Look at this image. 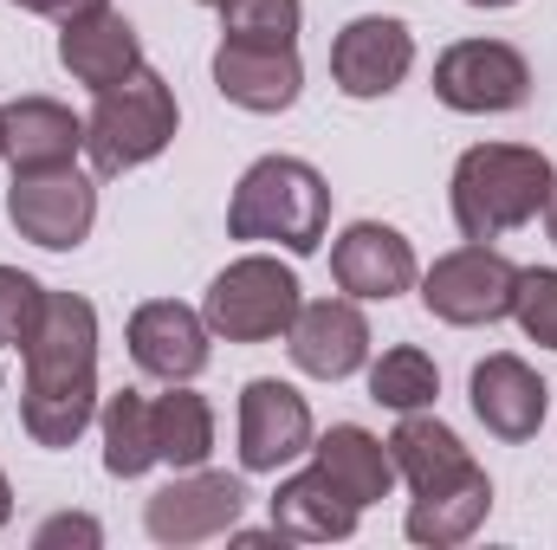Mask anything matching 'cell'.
I'll return each mask as SVG.
<instances>
[{
	"label": "cell",
	"mask_w": 557,
	"mask_h": 550,
	"mask_svg": "<svg viewBox=\"0 0 557 550\" xmlns=\"http://www.w3.org/2000/svg\"><path fill=\"white\" fill-rule=\"evenodd\" d=\"M98 311L78 291H46L39 337L26 343L20 427L33 447H72L98 421Z\"/></svg>",
	"instance_id": "cell-1"
},
{
	"label": "cell",
	"mask_w": 557,
	"mask_h": 550,
	"mask_svg": "<svg viewBox=\"0 0 557 550\" xmlns=\"http://www.w3.org/2000/svg\"><path fill=\"white\" fill-rule=\"evenodd\" d=\"M552 162L525 142H473L460 162H454V182H447V201H454V227L460 240H499L525 221L545 214V195H552Z\"/></svg>",
	"instance_id": "cell-2"
},
{
	"label": "cell",
	"mask_w": 557,
	"mask_h": 550,
	"mask_svg": "<svg viewBox=\"0 0 557 550\" xmlns=\"http://www.w3.org/2000/svg\"><path fill=\"white\" fill-rule=\"evenodd\" d=\"M331 227V188L311 162L298 155H260L227 201V234L234 240H273L285 253H318Z\"/></svg>",
	"instance_id": "cell-3"
},
{
	"label": "cell",
	"mask_w": 557,
	"mask_h": 550,
	"mask_svg": "<svg viewBox=\"0 0 557 550\" xmlns=\"http://www.w3.org/2000/svg\"><path fill=\"white\" fill-rule=\"evenodd\" d=\"M182 130V111H175V91L162 85V72L143 65L137 78L98 91L91 117H85V149H91V168L111 182V175H131L143 162H156Z\"/></svg>",
	"instance_id": "cell-4"
},
{
	"label": "cell",
	"mask_w": 557,
	"mask_h": 550,
	"mask_svg": "<svg viewBox=\"0 0 557 550\" xmlns=\"http://www.w3.org/2000/svg\"><path fill=\"white\" fill-rule=\"evenodd\" d=\"M298 304H305L298 298V273L285 260H273V253H247L227 273H214L208 298H201V317L227 343H273V337L292 330Z\"/></svg>",
	"instance_id": "cell-5"
},
{
	"label": "cell",
	"mask_w": 557,
	"mask_h": 550,
	"mask_svg": "<svg viewBox=\"0 0 557 550\" xmlns=\"http://www.w3.org/2000/svg\"><path fill=\"white\" fill-rule=\"evenodd\" d=\"M512 298H519V266L480 240L441 253L428 273H421V304L428 317L454 324V330H473V324H499L512 317Z\"/></svg>",
	"instance_id": "cell-6"
},
{
	"label": "cell",
	"mask_w": 557,
	"mask_h": 550,
	"mask_svg": "<svg viewBox=\"0 0 557 550\" xmlns=\"http://www.w3.org/2000/svg\"><path fill=\"white\" fill-rule=\"evenodd\" d=\"M389 460H396V479H409V492H416L409 505H434V499H493L486 466L460 447V434H454L447 421H434L428 409L396 421Z\"/></svg>",
	"instance_id": "cell-7"
},
{
	"label": "cell",
	"mask_w": 557,
	"mask_h": 550,
	"mask_svg": "<svg viewBox=\"0 0 557 550\" xmlns=\"http://www.w3.org/2000/svg\"><path fill=\"white\" fill-rule=\"evenodd\" d=\"M7 221L20 227V240L46 247V253H72L91 240L98 227V182L65 168H26L7 188Z\"/></svg>",
	"instance_id": "cell-8"
},
{
	"label": "cell",
	"mask_w": 557,
	"mask_h": 550,
	"mask_svg": "<svg viewBox=\"0 0 557 550\" xmlns=\"http://www.w3.org/2000/svg\"><path fill=\"white\" fill-rule=\"evenodd\" d=\"M434 98L460 117H499L532 98V65L506 39H460L434 59Z\"/></svg>",
	"instance_id": "cell-9"
},
{
	"label": "cell",
	"mask_w": 557,
	"mask_h": 550,
	"mask_svg": "<svg viewBox=\"0 0 557 550\" xmlns=\"http://www.w3.org/2000/svg\"><path fill=\"white\" fill-rule=\"evenodd\" d=\"M247 479L240 473H208V466H188L175 473L149 505H143V532L156 545H208V538H227L247 512Z\"/></svg>",
	"instance_id": "cell-10"
},
{
	"label": "cell",
	"mask_w": 557,
	"mask_h": 550,
	"mask_svg": "<svg viewBox=\"0 0 557 550\" xmlns=\"http://www.w3.org/2000/svg\"><path fill=\"white\" fill-rule=\"evenodd\" d=\"M409 72H416V33L396 13H357L331 39V85L357 104L389 98Z\"/></svg>",
	"instance_id": "cell-11"
},
{
	"label": "cell",
	"mask_w": 557,
	"mask_h": 550,
	"mask_svg": "<svg viewBox=\"0 0 557 550\" xmlns=\"http://www.w3.org/2000/svg\"><path fill=\"white\" fill-rule=\"evenodd\" d=\"M311 440H318V427L292 383L253 376L240 389V473H278L298 453H311Z\"/></svg>",
	"instance_id": "cell-12"
},
{
	"label": "cell",
	"mask_w": 557,
	"mask_h": 550,
	"mask_svg": "<svg viewBox=\"0 0 557 550\" xmlns=\"http://www.w3.org/2000/svg\"><path fill=\"white\" fill-rule=\"evenodd\" d=\"M285 350L305 376L344 383L370 363V324H363L357 298H311V304H298V317L285 330Z\"/></svg>",
	"instance_id": "cell-13"
},
{
	"label": "cell",
	"mask_w": 557,
	"mask_h": 550,
	"mask_svg": "<svg viewBox=\"0 0 557 550\" xmlns=\"http://www.w3.org/2000/svg\"><path fill=\"white\" fill-rule=\"evenodd\" d=\"M331 278H337V291L357 298V304H389V298H403L421 278V266H416V247H409L396 227L357 221V227H344V240L331 247Z\"/></svg>",
	"instance_id": "cell-14"
},
{
	"label": "cell",
	"mask_w": 557,
	"mask_h": 550,
	"mask_svg": "<svg viewBox=\"0 0 557 550\" xmlns=\"http://www.w3.org/2000/svg\"><path fill=\"white\" fill-rule=\"evenodd\" d=\"M208 317L175 298H149L131 311V363L156 383H195L208 370Z\"/></svg>",
	"instance_id": "cell-15"
},
{
	"label": "cell",
	"mask_w": 557,
	"mask_h": 550,
	"mask_svg": "<svg viewBox=\"0 0 557 550\" xmlns=\"http://www.w3.org/2000/svg\"><path fill=\"white\" fill-rule=\"evenodd\" d=\"M214 91L253 117H278L298 104L305 91V65H298V46H240V39H221L214 52Z\"/></svg>",
	"instance_id": "cell-16"
},
{
	"label": "cell",
	"mask_w": 557,
	"mask_h": 550,
	"mask_svg": "<svg viewBox=\"0 0 557 550\" xmlns=\"http://www.w3.org/2000/svg\"><path fill=\"white\" fill-rule=\"evenodd\" d=\"M59 65L72 72V85L111 91V85H124V78L143 72V39L117 7H98V13L59 26Z\"/></svg>",
	"instance_id": "cell-17"
},
{
	"label": "cell",
	"mask_w": 557,
	"mask_h": 550,
	"mask_svg": "<svg viewBox=\"0 0 557 550\" xmlns=\"http://www.w3.org/2000/svg\"><path fill=\"white\" fill-rule=\"evenodd\" d=\"M467 396H473V414H480V427H486L493 440H532V434L545 427V409H552L545 376H539L525 357H506V350L473 370Z\"/></svg>",
	"instance_id": "cell-18"
},
{
	"label": "cell",
	"mask_w": 557,
	"mask_h": 550,
	"mask_svg": "<svg viewBox=\"0 0 557 550\" xmlns=\"http://www.w3.org/2000/svg\"><path fill=\"white\" fill-rule=\"evenodd\" d=\"M85 149V117H72L59 98H13L0 104V155L13 175L26 168H65Z\"/></svg>",
	"instance_id": "cell-19"
},
{
	"label": "cell",
	"mask_w": 557,
	"mask_h": 550,
	"mask_svg": "<svg viewBox=\"0 0 557 550\" xmlns=\"http://www.w3.org/2000/svg\"><path fill=\"white\" fill-rule=\"evenodd\" d=\"M357 518H363V505L344 499L318 466L278 479L273 492V532L285 545H344V538H357Z\"/></svg>",
	"instance_id": "cell-20"
},
{
	"label": "cell",
	"mask_w": 557,
	"mask_h": 550,
	"mask_svg": "<svg viewBox=\"0 0 557 550\" xmlns=\"http://www.w3.org/2000/svg\"><path fill=\"white\" fill-rule=\"evenodd\" d=\"M311 466L357 505H383L396 492V460H389V440H376L370 427L357 421H337L331 434L311 440Z\"/></svg>",
	"instance_id": "cell-21"
},
{
	"label": "cell",
	"mask_w": 557,
	"mask_h": 550,
	"mask_svg": "<svg viewBox=\"0 0 557 550\" xmlns=\"http://www.w3.org/2000/svg\"><path fill=\"white\" fill-rule=\"evenodd\" d=\"M98 434H104V473L111 479H143L162 453H156V409L137 389H117L98 402Z\"/></svg>",
	"instance_id": "cell-22"
},
{
	"label": "cell",
	"mask_w": 557,
	"mask_h": 550,
	"mask_svg": "<svg viewBox=\"0 0 557 550\" xmlns=\"http://www.w3.org/2000/svg\"><path fill=\"white\" fill-rule=\"evenodd\" d=\"M149 409H156V453L175 473L208 466V453H214V409H208V396H195L188 383H169V396H156Z\"/></svg>",
	"instance_id": "cell-23"
},
{
	"label": "cell",
	"mask_w": 557,
	"mask_h": 550,
	"mask_svg": "<svg viewBox=\"0 0 557 550\" xmlns=\"http://www.w3.org/2000/svg\"><path fill=\"white\" fill-rule=\"evenodd\" d=\"M434 396H441V370L416 343H396V350H383V363H370V402L376 409L416 414V409H434Z\"/></svg>",
	"instance_id": "cell-24"
},
{
	"label": "cell",
	"mask_w": 557,
	"mask_h": 550,
	"mask_svg": "<svg viewBox=\"0 0 557 550\" xmlns=\"http://www.w3.org/2000/svg\"><path fill=\"white\" fill-rule=\"evenodd\" d=\"M305 0H221V39L240 46H298Z\"/></svg>",
	"instance_id": "cell-25"
},
{
	"label": "cell",
	"mask_w": 557,
	"mask_h": 550,
	"mask_svg": "<svg viewBox=\"0 0 557 550\" xmlns=\"http://www.w3.org/2000/svg\"><path fill=\"white\" fill-rule=\"evenodd\" d=\"M39 317H46V285L20 266H0V343L26 357V343L39 337Z\"/></svg>",
	"instance_id": "cell-26"
},
{
	"label": "cell",
	"mask_w": 557,
	"mask_h": 550,
	"mask_svg": "<svg viewBox=\"0 0 557 550\" xmlns=\"http://www.w3.org/2000/svg\"><path fill=\"white\" fill-rule=\"evenodd\" d=\"M512 317L532 343L557 350V266H519V298H512Z\"/></svg>",
	"instance_id": "cell-27"
},
{
	"label": "cell",
	"mask_w": 557,
	"mask_h": 550,
	"mask_svg": "<svg viewBox=\"0 0 557 550\" xmlns=\"http://www.w3.org/2000/svg\"><path fill=\"white\" fill-rule=\"evenodd\" d=\"M33 545H39V550H59V545H104V532H98V518H85V512H59V518H46V525L33 532Z\"/></svg>",
	"instance_id": "cell-28"
},
{
	"label": "cell",
	"mask_w": 557,
	"mask_h": 550,
	"mask_svg": "<svg viewBox=\"0 0 557 550\" xmlns=\"http://www.w3.org/2000/svg\"><path fill=\"white\" fill-rule=\"evenodd\" d=\"M7 7H20V13H46V20H85V13H98V7H111V0H7Z\"/></svg>",
	"instance_id": "cell-29"
},
{
	"label": "cell",
	"mask_w": 557,
	"mask_h": 550,
	"mask_svg": "<svg viewBox=\"0 0 557 550\" xmlns=\"http://www.w3.org/2000/svg\"><path fill=\"white\" fill-rule=\"evenodd\" d=\"M545 234L557 240V175H552V195H545Z\"/></svg>",
	"instance_id": "cell-30"
},
{
	"label": "cell",
	"mask_w": 557,
	"mask_h": 550,
	"mask_svg": "<svg viewBox=\"0 0 557 550\" xmlns=\"http://www.w3.org/2000/svg\"><path fill=\"white\" fill-rule=\"evenodd\" d=\"M13 518V486H7V473H0V525Z\"/></svg>",
	"instance_id": "cell-31"
},
{
	"label": "cell",
	"mask_w": 557,
	"mask_h": 550,
	"mask_svg": "<svg viewBox=\"0 0 557 550\" xmlns=\"http://www.w3.org/2000/svg\"><path fill=\"white\" fill-rule=\"evenodd\" d=\"M467 7H519V0H467Z\"/></svg>",
	"instance_id": "cell-32"
},
{
	"label": "cell",
	"mask_w": 557,
	"mask_h": 550,
	"mask_svg": "<svg viewBox=\"0 0 557 550\" xmlns=\"http://www.w3.org/2000/svg\"><path fill=\"white\" fill-rule=\"evenodd\" d=\"M201 7H221V0H201Z\"/></svg>",
	"instance_id": "cell-33"
}]
</instances>
